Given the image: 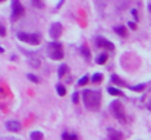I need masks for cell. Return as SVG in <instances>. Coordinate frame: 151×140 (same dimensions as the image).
<instances>
[{"instance_id": "obj_1", "label": "cell", "mask_w": 151, "mask_h": 140, "mask_svg": "<svg viewBox=\"0 0 151 140\" xmlns=\"http://www.w3.org/2000/svg\"><path fill=\"white\" fill-rule=\"evenodd\" d=\"M82 98H84V102L87 105L88 109L91 111H97L100 108L101 104V92H97V91H84L82 92Z\"/></svg>"}, {"instance_id": "obj_2", "label": "cell", "mask_w": 151, "mask_h": 140, "mask_svg": "<svg viewBox=\"0 0 151 140\" xmlns=\"http://www.w3.org/2000/svg\"><path fill=\"white\" fill-rule=\"evenodd\" d=\"M110 109H111L113 115L117 118L119 123H122V124L126 123V114H125V111H123V105H122L120 101H113V102L110 104Z\"/></svg>"}, {"instance_id": "obj_3", "label": "cell", "mask_w": 151, "mask_h": 140, "mask_svg": "<svg viewBox=\"0 0 151 140\" xmlns=\"http://www.w3.org/2000/svg\"><path fill=\"white\" fill-rule=\"evenodd\" d=\"M18 40L31 44V45H38L41 43V38L38 34H25V32H18Z\"/></svg>"}, {"instance_id": "obj_4", "label": "cell", "mask_w": 151, "mask_h": 140, "mask_svg": "<svg viewBox=\"0 0 151 140\" xmlns=\"http://www.w3.org/2000/svg\"><path fill=\"white\" fill-rule=\"evenodd\" d=\"M49 54L53 60H62L63 58V50L60 43H51L49 45Z\"/></svg>"}, {"instance_id": "obj_5", "label": "cell", "mask_w": 151, "mask_h": 140, "mask_svg": "<svg viewBox=\"0 0 151 140\" xmlns=\"http://www.w3.org/2000/svg\"><path fill=\"white\" fill-rule=\"evenodd\" d=\"M24 12H25V9H24L22 3L19 0H12V21L19 19L24 15Z\"/></svg>"}, {"instance_id": "obj_6", "label": "cell", "mask_w": 151, "mask_h": 140, "mask_svg": "<svg viewBox=\"0 0 151 140\" xmlns=\"http://www.w3.org/2000/svg\"><path fill=\"white\" fill-rule=\"evenodd\" d=\"M62 31H63L62 23L54 22V23L50 26V37H51V38H59V37L62 35Z\"/></svg>"}, {"instance_id": "obj_7", "label": "cell", "mask_w": 151, "mask_h": 140, "mask_svg": "<svg viewBox=\"0 0 151 140\" xmlns=\"http://www.w3.org/2000/svg\"><path fill=\"white\" fill-rule=\"evenodd\" d=\"M96 43H97V45L99 47H103V48H106V50H110V51H113V50H114V44H113V43H110V41H109V40H106V38L99 37V38L96 40Z\"/></svg>"}, {"instance_id": "obj_8", "label": "cell", "mask_w": 151, "mask_h": 140, "mask_svg": "<svg viewBox=\"0 0 151 140\" xmlns=\"http://www.w3.org/2000/svg\"><path fill=\"white\" fill-rule=\"evenodd\" d=\"M6 129H7L9 131H12V133H16V131L21 130V124H19L18 121H7V123H6Z\"/></svg>"}, {"instance_id": "obj_9", "label": "cell", "mask_w": 151, "mask_h": 140, "mask_svg": "<svg viewBox=\"0 0 151 140\" xmlns=\"http://www.w3.org/2000/svg\"><path fill=\"white\" fill-rule=\"evenodd\" d=\"M114 31H116L120 37H128V31H126V28H125V26H116V28H114Z\"/></svg>"}, {"instance_id": "obj_10", "label": "cell", "mask_w": 151, "mask_h": 140, "mask_svg": "<svg viewBox=\"0 0 151 140\" xmlns=\"http://www.w3.org/2000/svg\"><path fill=\"white\" fill-rule=\"evenodd\" d=\"M111 82H113L114 85H119V86H123V85H125V82H123L119 76H116V75H111Z\"/></svg>"}, {"instance_id": "obj_11", "label": "cell", "mask_w": 151, "mask_h": 140, "mask_svg": "<svg viewBox=\"0 0 151 140\" xmlns=\"http://www.w3.org/2000/svg\"><path fill=\"white\" fill-rule=\"evenodd\" d=\"M81 53H82V55L85 57V60H90V57H91V53H90V50L87 48V45H82V47H81Z\"/></svg>"}, {"instance_id": "obj_12", "label": "cell", "mask_w": 151, "mask_h": 140, "mask_svg": "<svg viewBox=\"0 0 151 140\" xmlns=\"http://www.w3.org/2000/svg\"><path fill=\"white\" fill-rule=\"evenodd\" d=\"M109 137H110V139H122V134L110 129V130H109Z\"/></svg>"}, {"instance_id": "obj_13", "label": "cell", "mask_w": 151, "mask_h": 140, "mask_svg": "<svg viewBox=\"0 0 151 140\" xmlns=\"http://www.w3.org/2000/svg\"><path fill=\"white\" fill-rule=\"evenodd\" d=\"M106 61H107V54L106 53H103V54H100L97 57V64H104Z\"/></svg>"}, {"instance_id": "obj_14", "label": "cell", "mask_w": 151, "mask_h": 140, "mask_svg": "<svg viewBox=\"0 0 151 140\" xmlns=\"http://www.w3.org/2000/svg\"><path fill=\"white\" fill-rule=\"evenodd\" d=\"M29 137H31V140H41L43 139V133H40V131H32Z\"/></svg>"}, {"instance_id": "obj_15", "label": "cell", "mask_w": 151, "mask_h": 140, "mask_svg": "<svg viewBox=\"0 0 151 140\" xmlns=\"http://www.w3.org/2000/svg\"><path fill=\"white\" fill-rule=\"evenodd\" d=\"M91 80H93L94 83H100L101 80H103V75H101V73H96V75L91 77Z\"/></svg>"}, {"instance_id": "obj_16", "label": "cell", "mask_w": 151, "mask_h": 140, "mask_svg": "<svg viewBox=\"0 0 151 140\" xmlns=\"http://www.w3.org/2000/svg\"><path fill=\"white\" fill-rule=\"evenodd\" d=\"M107 91H109V93L116 95V96H120V95H122V91H119V89H116V88H113V86H110Z\"/></svg>"}, {"instance_id": "obj_17", "label": "cell", "mask_w": 151, "mask_h": 140, "mask_svg": "<svg viewBox=\"0 0 151 140\" xmlns=\"http://www.w3.org/2000/svg\"><path fill=\"white\" fill-rule=\"evenodd\" d=\"M68 72V66L66 64H62L60 67H59V77H63V75Z\"/></svg>"}, {"instance_id": "obj_18", "label": "cell", "mask_w": 151, "mask_h": 140, "mask_svg": "<svg viewBox=\"0 0 151 140\" xmlns=\"http://www.w3.org/2000/svg\"><path fill=\"white\" fill-rule=\"evenodd\" d=\"M57 93H59L60 96H65V95H66V88L62 86V85H57Z\"/></svg>"}, {"instance_id": "obj_19", "label": "cell", "mask_w": 151, "mask_h": 140, "mask_svg": "<svg viewBox=\"0 0 151 140\" xmlns=\"http://www.w3.org/2000/svg\"><path fill=\"white\" fill-rule=\"evenodd\" d=\"M62 137H63V139H72V140L78 139V136H76V134H70V133H63V134H62Z\"/></svg>"}, {"instance_id": "obj_20", "label": "cell", "mask_w": 151, "mask_h": 140, "mask_svg": "<svg viewBox=\"0 0 151 140\" xmlns=\"http://www.w3.org/2000/svg\"><path fill=\"white\" fill-rule=\"evenodd\" d=\"M88 80H90V77H88V76H84V77H81V79L78 80V85H81V86H82V85H85Z\"/></svg>"}, {"instance_id": "obj_21", "label": "cell", "mask_w": 151, "mask_h": 140, "mask_svg": "<svg viewBox=\"0 0 151 140\" xmlns=\"http://www.w3.org/2000/svg\"><path fill=\"white\" fill-rule=\"evenodd\" d=\"M28 79H29L31 82H34V83H38V82H40V80H38V77H37L35 75H31V73L28 75Z\"/></svg>"}, {"instance_id": "obj_22", "label": "cell", "mask_w": 151, "mask_h": 140, "mask_svg": "<svg viewBox=\"0 0 151 140\" xmlns=\"http://www.w3.org/2000/svg\"><path fill=\"white\" fill-rule=\"evenodd\" d=\"M144 88H145L144 85H138V86H132L131 89H132V91H137V92H139V91H142Z\"/></svg>"}, {"instance_id": "obj_23", "label": "cell", "mask_w": 151, "mask_h": 140, "mask_svg": "<svg viewBox=\"0 0 151 140\" xmlns=\"http://www.w3.org/2000/svg\"><path fill=\"white\" fill-rule=\"evenodd\" d=\"M72 101H73L75 104H78V101H79V95H78V92L73 93V96H72Z\"/></svg>"}, {"instance_id": "obj_24", "label": "cell", "mask_w": 151, "mask_h": 140, "mask_svg": "<svg viewBox=\"0 0 151 140\" xmlns=\"http://www.w3.org/2000/svg\"><path fill=\"white\" fill-rule=\"evenodd\" d=\"M4 35H6V29H4V26L0 25V37H4Z\"/></svg>"}, {"instance_id": "obj_25", "label": "cell", "mask_w": 151, "mask_h": 140, "mask_svg": "<svg viewBox=\"0 0 151 140\" xmlns=\"http://www.w3.org/2000/svg\"><path fill=\"white\" fill-rule=\"evenodd\" d=\"M131 13H132V16H134V18H137V19H138V12H137L135 9H132V10H131Z\"/></svg>"}, {"instance_id": "obj_26", "label": "cell", "mask_w": 151, "mask_h": 140, "mask_svg": "<svg viewBox=\"0 0 151 140\" xmlns=\"http://www.w3.org/2000/svg\"><path fill=\"white\" fill-rule=\"evenodd\" d=\"M129 28L131 29H137V23L135 22H129Z\"/></svg>"}, {"instance_id": "obj_27", "label": "cell", "mask_w": 151, "mask_h": 140, "mask_svg": "<svg viewBox=\"0 0 151 140\" xmlns=\"http://www.w3.org/2000/svg\"><path fill=\"white\" fill-rule=\"evenodd\" d=\"M34 1H35V3H37V4H38V6H40V3H38V1H40V0H34Z\"/></svg>"}, {"instance_id": "obj_28", "label": "cell", "mask_w": 151, "mask_h": 140, "mask_svg": "<svg viewBox=\"0 0 151 140\" xmlns=\"http://www.w3.org/2000/svg\"><path fill=\"white\" fill-rule=\"evenodd\" d=\"M148 10H150V12H151V3H150V4H148Z\"/></svg>"}, {"instance_id": "obj_29", "label": "cell", "mask_w": 151, "mask_h": 140, "mask_svg": "<svg viewBox=\"0 0 151 140\" xmlns=\"http://www.w3.org/2000/svg\"><path fill=\"white\" fill-rule=\"evenodd\" d=\"M148 109H150V111H151V102H150V104H148Z\"/></svg>"}, {"instance_id": "obj_30", "label": "cell", "mask_w": 151, "mask_h": 140, "mask_svg": "<svg viewBox=\"0 0 151 140\" xmlns=\"http://www.w3.org/2000/svg\"><path fill=\"white\" fill-rule=\"evenodd\" d=\"M0 1H4V0H0Z\"/></svg>"}]
</instances>
